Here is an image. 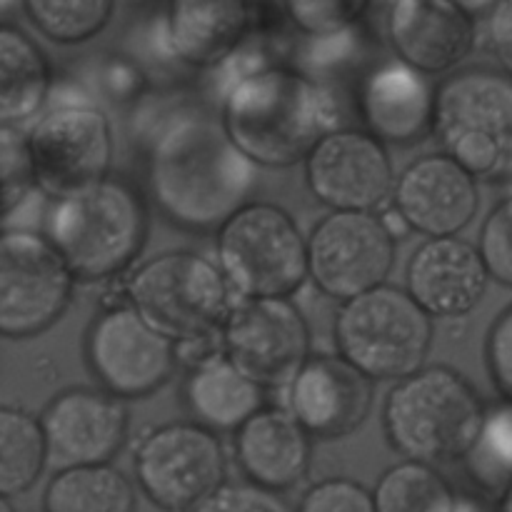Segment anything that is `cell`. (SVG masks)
Wrapping results in <instances>:
<instances>
[{"label":"cell","instance_id":"6da1fadb","mask_svg":"<svg viewBox=\"0 0 512 512\" xmlns=\"http://www.w3.org/2000/svg\"><path fill=\"white\" fill-rule=\"evenodd\" d=\"M138 108L148 193L168 223L190 233L220 230L253 203L258 165L233 143L220 113L183 98H145Z\"/></svg>","mask_w":512,"mask_h":512},{"label":"cell","instance_id":"7a4b0ae2","mask_svg":"<svg viewBox=\"0 0 512 512\" xmlns=\"http://www.w3.org/2000/svg\"><path fill=\"white\" fill-rule=\"evenodd\" d=\"M340 100L330 85L273 65L235 83L220 100V120L258 168L305 163L318 143L340 130Z\"/></svg>","mask_w":512,"mask_h":512},{"label":"cell","instance_id":"3957f363","mask_svg":"<svg viewBox=\"0 0 512 512\" xmlns=\"http://www.w3.org/2000/svg\"><path fill=\"white\" fill-rule=\"evenodd\" d=\"M43 235L63 255L78 283H103L138 260L148 235V210L128 180L110 175L50 200Z\"/></svg>","mask_w":512,"mask_h":512},{"label":"cell","instance_id":"277c9868","mask_svg":"<svg viewBox=\"0 0 512 512\" xmlns=\"http://www.w3.org/2000/svg\"><path fill=\"white\" fill-rule=\"evenodd\" d=\"M485 418L483 395L448 365H430L395 383L383 405L385 438L395 453L433 468L468 458Z\"/></svg>","mask_w":512,"mask_h":512},{"label":"cell","instance_id":"5b68a950","mask_svg":"<svg viewBox=\"0 0 512 512\" xmlns=\"http://www.w3.org/2000/svg\"><path fill=\"white\" fill-rule=\"evenodd\" d=\"M433 135L448 158L475 180H512V78L468 68L435 88Z\"/></svg>","mask_w":512,"mask_h":512},{"label":"cell","instance_id":"8992f818","mask_svg":"<svg viewBox=\"0 0 512 512\" xmlns=\"http://www.w3.org/2000/svg\"><path fill=\"white\" fill-rule=\"evenodd\" d=\"M123 295L175 345L210 340L235 308L220 265L190 250H170L140 263L125 278Z\"/></svg>","mask_w":512,"mask_h":512},{"label":"cell","instance_id":"52a82bcc","mask_svg":"<svg viewBox=\"0 0 512 512\" xmlns=\"http://www.w3.org/2000/svg\"><path fill=\"white\" fill-rule=\"evenodd\" d=\"M335 348L370 380H400L420 373L433 345V318L408 290L380 285L340 303L335 313Z\"/></svg>","mask_w":512,"mask_h":512},{"label":"cell","instance_id":"ba28073f","mask_svg":"<svg viewBox=\"0 0 512 512\" xmlns=\"http://www.w3.org/2000/svg\"><path fill=\"white\" fill-rule=\"evenodd\" d=\"M218 265L238 298H290L310 278L308 238L288 210L253 200L218 230Z\"/></svg>","mask_w":512,"mask_h":512},{"label":"cell","instance_id":"9c48e42d","mask_svg":"<svg viewBox=\"0 0 512 512\" xmlns=\"http://www.w3.org/2000/svg\"><path fill=\"white\" fill-rule=\"evenodd\" d=\"M135 480L163 512H190L225 488L223 443L198 423H165L143 435L135 448Z\"/></svg>","mask_w":512,"mask_h":512},{"label":"cell","instance_id":"30bf717a","mask_svg":"<svg viewBox=\"0 0 512 512\" xmlns=\"http://www.w3.org/2000/svg\"><path fill=\"white\" fill-rule=\"evenodd\" d=\"M75 275L40 230H3L0 333L28 340L58 323L73 298Z\"/></svg>","mask_w":512,"mask_h":512},{"label":"cell","instance_id":"8fae6325","mask_svg":"<svg viewBox=\"0 0 512 512\" xmlns=\"http://www.w3.org/2000/svg\"><path fill=\"white\" fill-rule=\"evenodd\" d=\"M83 350L100 388L123 403L158 393L178 365L173 340L158 333L128 303L95 315L85 333Z\"/></svg>","mask_w":512,"mask_h":512},{"label":"cell","instance_id":"7c38bea8","mask_svg":"<svg viewBox=\"0 0 512 512\" xmlns=\"http://www.w3.org/2000/svg\"><path fill=\"white\" fill-rule=\"evenodd\" d=\"M38 188L65 198L110 178L113 128L98 105H55L28 130Z\"/></svg>","mask_w":512,"mask_h":512},{"label":"cell","instance_id":"4fadbf2b","mask_svg":"<svg viewBox=\"0 0 512 512\" xmlns=\"http://www.w3.org/2000/svg\"><path fill=\"white\" fill-rule=\"evenodd\" d=\"M220 345L260 388H290L310 360V328L290 298L243 300L225 320Z\"/></svg>","mask_w":512,"mask_h":512},{"label":"cell","instance_id":"5bb4252c","mask_svg":"<svg viewBox=\"0 0 512 512\" xmlns=\"http://www.w3.org/2000/svg\"><path fill=\"white\" fill-rule=\"evenodd\" d=\"M395 263V238L375 213H328L308 238L310 280L348 303L380 288Z\"/></svg>","mask_w":512,"mask_h":512},{"label":"cell","instance_id":"9a60e30c","mask_svg":"<svg viewBox=\"0 0 512 512\" xmlns=\"http://www.w3.org/2000/svg\"><path fill=\"white\" fill-rule=\"evenodd\" d=\"M303 165L310 193L333 213H373L398 180L385 143L358 128L330 133Z\"/></svg>","mask_w":512,"mask_h":512},{"label":"cell","instance_id":"2e32d148","mask_svg":"<svg viewBox=\"0 0 512 512\" xmlns=\"http://www.w3.org/2000/svg\"><path fill=\"white\" fill-rule=\"evenodd\" d=\"M58 470L110 465L128 440V408L103 388H68L40 415Z\"/></svg>","mask_w":512,"mask_h":512},{"label":"cell","instance_id":"e0dca14e","mask_svg":"<svg viewBox=\"0 0 512 512\" xmlns=\"http://www.w3.org/2000/svg\"><path fill=\"white\" fill-rule=\"evenodd\" d=\"M393 208L413 233L455 238L478 215V180L443 150L420 155L395 180Z\"/></svg>","mask_w":512,"mask_h":512},{"label":"cell","instance_id":"ac0fdd59","mask_svg":"<svg viewBox=\"0 0 512 512\" xmlns=\"http://www.w3.org/2000/svg\"><path fill=\"white\" fill-rule=\"evenodd\" d=\"M385 33L398 60L423 75H443L473 53L478 25L468 5L398 0L385 8Z\"/></svg>","mask_w":512,"mask_h":512},{"label":"cell","instance_id":"d6986e66","mask_svg":"<svg viewBox=\"0 0 512 512\" xmlns=\"http://www.w3.org/2000/svg\"><path fill=\"white\" fill-rule=\"evenodd\" d=\"M373 380L340 355H310L290 385V413L315 440L358 433L373 408Z\"/></svg>","mask_w":512,"mask_h":512},{"label":"cell","instance_id":"ffe728a7","mask_svg":"<svg viewBox=\"0 0 512 512\" xmlns=\"http://www.w3.org/2000/svg\"><path fill=\"white\" fill-rule=\"evenodd\" d=\"M363 130L380 143L415 145L433 133L435 88L403 60L370 65L355 88Z\"/></svg>","mask_w":512,"mask_h":512},{"label":"cell","instance_id":"44dd1931","mask_svg":"<svg viewBox=\"0 0 512 512\" xmlns=\"http://www.w3.org/2000/svg\"><path fill=\"white\" fill-rule=\"evenodd\" d=\"M490 273L478 245L463 238H430L405 268V290L430 318H465L488 290Z\"/></svg>","mask_w":512,"mask_h":512},{"label":"cell","instance_id":"7402d4cb","mask_svg":"<svg viewBox=\"0 0 512 512\" xmlns=\"http://www.w3.org/2000/svg\"><path fill=\"white\" fill-rule=\"evenodd\" d=\"M235 458L245 483L288 493L308 475L313 438L290 410L263 408L235 433Z\"/></svg>","mask_w":512,"mask_h":512},{"label":"cell","instance_id":"603a6c76","mask_svg":"<svg viewBox=\"0 0 512 512\" xmlns=\"http://www.w3.org/2000/svg\"><path fill=\"white\" fill-rule=\"evenodd\" d=\"M175 58L190 68H220L258 28V5L238 0H175L165 5Z\"/></svg>","mask_w":512,"mask_h":512},{"label":"cell","instance_id":"cb8c5ba5","mask_svg":"<svg viewBox=\"0 0 512 512\" xmlns=\"http://www.w3.org/2000/svg\"><path fill=\"white\" fill-rule=\"evenodd\" d=\"M183 403L193 423L210 433H238L265 408V388L248 378L223 350L195 360L183 383Z\"/></svg>","mask_w":512,"mask_h":512},{"label":"cell","instance_id":"d4e9b609","mask_svg":"<svg viewBox=\"0 0 512 512\" xmlns=\"http://www.w3.org/2000/svg\"><path fill=\"white\" fill-rule=\"evenodd\" d=\"M53 93L43 50L13 23L0 25V125L23 128Z\"/></svg>","mask_w":512,"mask_h":512},{"label":"cell","instance_id":"484cf974","mask_svg":"<svg viewBox=\"0 0 512 512\" xmlns=\"http://www.w3.org/2000/svg\"><path fill=\"white\" fill-rule=\"evenodd\" d=\"M135 488L113 465L58 470L43 493V512H135Z\"/></svg>","mask_w":512,"mask_h":512},{"label":"cell","instance_id":"4316f807","mask_svg":"<svg viewBox=\"0 0 512 512\" xmlns=\"http://www.w3.org/2000/svg\"><path fill=\"white\" fill-rule=\"evenodd\" d=\"M50 458L40 418L20 408H0V498H15L33 488Z\"/></svg>","mask_w":512,"mask_h":512},{"label":"cell","instance_id":"83f0119b","mask_svg":"<svg viewBox=\"0 0 512 512\" xmlns=\"http://www.w3.org/2000/svg\"><path fill=\"white\" fill-rule=\"evenodd\" d=\"M378 512H458L460 498L433 465L400 460L385 470L373 490Z\"/></svg>","mask_w":512,"mask_h":512},{"label":"cell","instance_id":"f1b7e54d","mask_svg":"<svg viewBox=\"0 0 512 512\" xmlns=\"http://www.w3.org/2000/svg\"><path fill=\"white\" fill-rule=\"evenodd\" d=\"M30 23L58 45L88 43L103 33L115 13L110 0H25L20 5Z\"/></svg>","mask_w":512,"mask_h":512},{"label":"cell","instance_id":"f546056e","mask_svg":"<svg viewBox=\"0 0 512 512\" xmlns=\"http://www.w3.org/2000/svg\"><path fill=\"white\" fill-rule=\"evenodd\" d=\"M368 53V33H365L363 25L355 23L350 28L340 30V33L305 38L298 48V65L295 68L318 80V83L333 88L335 80L358 73Z\"/></svg>","mask_w":512,"mask_h":512},{"label":"cell","instance_id":"4dcf8cb0","mask_svg":"<svg viewBox=\"0 0 512 512\" xmlns=\"http://www.w3.org/2000/svg\"><path fill=\"white\" fill-rule=\"evenodd\" d=\"M468 473L485 493L503 495L512 485V405L488 410L483 433L465 458Z\"/></svg>","mask_w":512,"mask_h":512},{"label":"cell","instance_id":"1f68e13d","mask_svg":"<svg viewBox=\"0 0 512 512\" xmlns=\"http://www.w3.org/2000/svg\"><path fill=\"white\" fill-rule=\"evenodd\" d=\"M0 178H3V220L33 198L38 188L28 133L13 125H0Z\"/></svg>","mask_w":512,"mask_h":512},{"label":"cell","instance_id":"d6a6232c","mask_svg":"<svg viewBox=\"0 0 512 512\" xmlns=\"http://www.w3.org/2000/svg\"><path fill=\"white\" fill-rule=\"evenodd\" d=\"M368 8V3L358 0H313V3H285L283 13L305 38H320L360 23Z\"/></svg>","mask_w":512,"mask_h":512},{"label":"cell","instance_id":"836d02e7","mask_svg":"<svg viewBox=\"0 0 512 512\" xmlns=\"http://www.w3.org/2000/svg\"><path fill=\"white\" fill-rule=\"evenodd\" d=\"M478 250L490 280L512 288V195L500 200L485 218Z\"/></svg>","mask_w":512,"mask_h":512},{"label":"cell","instance_id":"e575fe53","mask_svg":"<svg viewBox=\"0 0 512 512\" xmlns=\"http://www.w3.org/2000/svg\"><path fill=\"white\" fill-rule=\"evenodd\" d=\"M145 78V70L130 55L100 58L93 70L100 98L113 105H138L145 98Z\"/></svg>","mask_w":512,"mask_h":512},{"label":"cell","instance_id":"d590c367","mask_svg":"<svg viewBox=\"0 0 512 512\" xmlns=\"http://www.w3.org/2000/svg\"><path fill=\"white\" fill-rule=\"evenodd\" d=\"M295 512H378L368 488L350 478H325L310 485Z\"/></svg>","mask_w":512,"mask_h":512},{"label":"cell","instance_id":"8d00e7d4","mask_svg":"<svg viewBox=\"0 0 512 512\" xmlns=\"http://www.w3.org/2000/svg\"><path fill=\"white\" fill-rule=\"evenodd\" d=\"M190 512H295L280 495L250 483H228Z\"/></svg>","mask_w":512,"mask_h":512},{"label":"cell","instance_id":"74e56055","mask_svg":"<svg viewBox=\"0 0 512 512\" xmlns=\"http://www.w3.org/2000/svg\"><path fill=\"white\" fill-rule=\"evenodd\" d=\"M485 363L495 390L512 405V305L495 318L485 340Z\"/></svg>","mask_w":512,"mask_h":512},{"label":"cell","instance_id":"f35d334b","mask_svg":"<svg viewBox=\"0 0 512 512\" xmlns=\"http://www.w3.org/2000/svg\"><path fill=\"white\" fill-rule=\"evenodd\" d=\"M488 43L503 73L512 78V0L490 5Z\"/></svg>","mask_w":512,"mask_h":512},{"label":"cell","instance_id":"ab89813d","mask_svg":"<svg viewBox=\"0 0 512 512\" xmlns=\"http://www.w3.org/2000/svg\"><path fill=\"white\" fill-rule=\"evenodd\" d=\"M380 220H383L385 230H388V233L393 235L395 240H400V238H405L408 233H413V230H410V225L405 223L403 215H400L398 210L393 208V205H390V208H385L383 213H380Z\"/></svg>","mask_w":512,"mask_h":512},{"label":"cell","instance_id":"60d3db41","mask_svg":"<svg viewBox=\"0 0 512 512\" xmlns=\"http://www.w3.org/2000/svg\"><path fill=\"white\" fill-rule=\"evenodd\" d=\"M498 512H512V485L498 498Z\"/></svg>","mask_w":512,"mask_h":512},{"label":"cell","instance_id":"b9f144b4","mask_svg":"<svg viewBox=\"0 0 512 512\" xmlns=\"http://www.w3.org/2000/svg\"><path fill=\"white\" fill-rule=\"evenodd\" d=\"M0 512H15L13 498H0Z\"/></svg>","mask_w":512,"mask_h":512}]
</instances>
